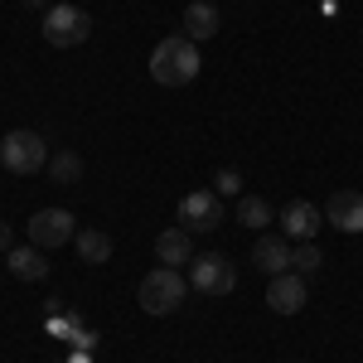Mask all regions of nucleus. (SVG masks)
<instances>
[{
	"mask_svg": "<svg viewBox=\"0 0 363 363\" xmlns=\"http://www.w3.org/2000/svg\"><path fill=\"white\" fill-rule=\"evenodd\" d=\"M199 44L194 39H184V34H169L155 44V54H150V78L160 87H184L199 78Z\"/></svg>",
	"mask_w": 363,
	"mask_h": 363,
	"instance_id": "nucleus-1",
	"label": "nucleus"
},
{
	"mask_svg": "<svg viewBox=\"0 0 363 363\" xmlns=\"http://www.w3.org/2000/svg\"><path fill=\"white\" fill-rule=\"evenodd\" d=\"M44 39H49L54 49H78V44L92 39V15H87L83 5L54 0V5L44 10Z\"/></svg>",
	"mask_w": 363,
	"mask_h": 363,
	"instance_id": "nucleus-2",
	"label": "nucleus"
},
{
	"mask_svg": "<svg viewBox=\"0 0 363 363\" xmlns=\"http://www.w3.org/2000/svg\"><path fill=\"white\" fill-rule=\"evenodd\" d=\"M184 286L189 281L179 277V267H155V272H145L136 301L145 315H174V310L184 306Z\"/></svg>",
	"mask_w": 363,
	"mask_h": 363,
	"instance_id": "nucleus-3",
	"label": "nucleus"
},
{
	"mask_svg": "<svg viewBox=\"0 0 363 363\" xmlns=\"http://www.w3.org/2000/svg\"><path fill=\"white\" fill-rule=\"evenodd\" d=\"M0 165L10 169V174H39V169H49V140L39 136V131H10V136L0 140Z\"/></svg>",
	"mask_w": 363,
	"mask_h": 363,
	"instance_id": "nucleus-4",
	"label": "nucleus"
},
{
	"mask_svg": "<svg viewBox=\"0 0 363 363\" xmlns=\"http://www.w3.org/2000/svg\"><path fill=\"white\" fill-rule=\"evenodd\" d=\"M189 286L203 291V296H228L233 286H238V267H233V257L223 252H203L189 262Z\"/></svg>",
	"mask_w": 363,
	"mask_h": 363,
	"instance_id": "nucleus-5",
	"label": "nucleus"
},
{
	"mask_svg": "<svg viewBox=\"0 0 363 363\" xmlns=\"http://www.w3.org/2000/svg\"><path fill=\"white\" fill-rule=\"evenodd\" d=\"M218 223H223V199L213 189H189L179 199V228L184 233H213Z\"/></svg>",
	"mask_w": 363,
	"mask_h": 363,
	"instance_id": "nucleus-6",
	"label": "nucleus"
},
{
	"mask_svg": "<svg viewBox=\"0 0 363 363\" xmlns=\"http://www.w3.org/2000/svg\"><path fill=\"white\" fill-rule=\"evenodd\" d=\"M29 242H34V247H63V242H73V238H78V223H73V213H68V208H39V213H34V218H29Z\"/></svg>",
	"mask_w": 363,
	"mask_h": 363,
	"instance_id": "nucleus-7",
	"label": "nucleus"
},
{
	"mask_svg": "<svg viewBox=\"0 0 363 363\" xmlns=\"http://www.w3.org/2000/svg\"><path fill=\"white\" fill-rule=\"evenodd\" d=\"M310 301V286L306 277H296V272H281V277H272V286H267V306L277 310V315H301Z\"/></svg>",
	"mask_w": 363,
	"mask_h": 363,
	"instance_id": "nucleus-8",
	"label": "nucleus"
},
{
	"mask_svg": "<svg viewBox=\"0 0 363 363\" xmlns=\"http://www.w3.org/2000/svg\"><path fill=\"white\" fill-rule=\"evenodd\" d=\"M320 228H325V213H320L310 199H291V203H286V213H281V233H286L291 242H315Z\"/></svg>",
	"mask_w": 363,
	"mask_h": 363,
	"instance_id": "nucleus-9",
	"label": "nucleus"
},
{
	"mask_svg": "<svg viewBox=\"0 0 363 363\" xmlns=\"http://www.w3.org/2000/svg\"><path fill=\"white\" fill-rule=\"evenodd\" d=\"M325 223H335L339 233H363V194L359 189H339L325 203Z\"/></svg>",
	"mask_w": 363,
	"mask_h": 363,
	"instance_id": "nucleus-10",
	"label": "nucleus"
},
{
	"mask_svg": "<svg viewBox=\"0 0 363 363\" xmlns=\"http://www.w3.org/2000/svg\"><path fill=\"white\" fill-rule=\"evenodd\" d=\"M252 267L257 272H267V277H281V272H291V238L286 233H267V238H257V247H252Z\"/></svg>",
	"mask_w": 363,
	"mask_h": 363,
	"instance_id": "nucleus-11",
	"label": "nucleus"
},
{
	"mask_svg": "<svg viewBox=\"0 0 363 363\" xmlns=\"http://www.w3.org/2000/svg\"><path fill=\"white\" fill-rule=\"evenodd\" d=\"M155 257H160V267H184V262H194V233L165 228V233L155 238Z\"/></svg>",
	"mask_w": 363,
	"mask_h": 363,
	"instance_id": "nucleus-12",
	"label": "nucleus"
},
{
	"mask_svg": "<svg viewBox=\"0 0 363 363\" xmlns=\"http://www.w3.org/2000/svg\"><path fill=\"white\" fill-rule=\"evenodd\" d=\"M5 262H10V277L15 281H44L49 277V252L34 247V242H29V247H10Z\"/></svg>",
	"mask_w": 363,
	"mask_h": 363,
	"instance_id": "nucleus-13",
	"label": "nucleus"
},
{
	"mask_svg": "<svg viewBox=\"0 0 363 363\" xmlns=\"http://www.w3.org/2000/svg\"><path fill=\"white\" fill-rule=\"evenodd\" d=\"M213 34H218V5H208V0H194V5L184 10V39L203 44V39H213Z\"/></svg>",
	"mask_w": 363,
	"mask_h": 363,
	"instance_id": "nucleus-14",
	"label": "nucleus"
},
{
	"mask_svg": "<svg viewBox=\"0 0 363 363\" xmlns=\"http://www.w3.org/2000/svg\"><path fill=\"white\" fill-rule=\"evenodd\" d=\"M73 247H78V257H83L87 267H102V262H112V238H107V233H97V228H78Z\"/></svg>",
	"mask_w": 363,
	"mask_h": 363,
	"instance_id": "nucleus-15",
	"label": "nucleus"
},
{
	"mask_svg": "<svg viewBox=\"0 0 363 363\" xmlns=\"http://www.w3.org/2000/svg\"><path fill=\"white\" fill-rule=\"evenodd\" d=\"M49 179L54 184H78L83 179V155L78 150H54L49 155Z\"/></svg>",
	"mask_w": 363,
	"mask_h": 363,
	"instance_id": "nucleus-16",
	"label": "nucleus"
},
{
	"mask_svg": "<svg viewBox=\"0 0 363 363\" xmlns=\"http://www.w3.org/2000/svg\"><path fill=\"white\" fill-rule=\"evenodd\" d=\"M238 223L242 228H267L272 223V203L262 194H242L238 199Z\"/></svg>",
	"mask_w": 363,
	"mask_h": 363,
	"instance_id": "nucleus-17",
	"label": "nucleus"
},
{
	"mask_svg": "<svg viewBox=\"0 0 363 363\" xmlns=\"http://www.w3.org/2000/svg\"><path fill=\"white\" fill-rule=\"evenodd\" d=\"M320 267H325V257H320L315 242H296V247H291V272H296V277H315Z\"/></svg>",
	"mask_w": 363,
	"mask_h": 363,
	"instance_id": "nucleus-18",
	"label": "nucleus"
},
{
	"mask_svg": "<svg viewBox=\"0 0 363 363\" xmlns=\"http://www.w3.org/2000/svg\"><path fill=\"white\" fill-rule=\"evenodd\" d=\"M213 194L218 199H242V174H238V169H218V174H213Z\"/></svg>",
	"mask_w": 363,
	"mask_h": 363,
	"instance_id": "nucleus-19",
	"label": "nucleus"
},
{
	"mask_svg": "<svg viewBox=\"0 0 363 363\" xmlns=\"http://www.w3.org/2000/svg\"><path fill=\"white\" fill-rule=\"evenodd\" d=\"M15 247V233H10V223H0V252Z\"/></svg>",
	"mask_w": 363,
	"mask_h": 363,
	"instance_id": "nucleus-20",
	"label": "nucleus"
},
{
	"mask_svg": "<svg viewBox=\"0 0 363 363\" xmlns=\"http://www.w3.org/2000/svg\"><path fill=\"white\" fill-rule=\"evenodd\" d=\"M25 5H34V10H49V0H25Z\"/></svg>",
	"mask_w": 363,
	"mask_h": 363,
	"instance_id": "nucleus-21",
	"label": "nucleus"
}]
</instances>
